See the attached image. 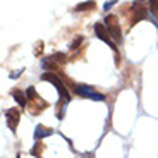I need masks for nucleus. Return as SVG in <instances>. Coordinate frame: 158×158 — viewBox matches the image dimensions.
Returning a JSON list of instances; mask_svg holds the SVG:
<instances>
[{
    "mask_svg": "<svg viewBox=\"0 0 158 158\" xmlns=\"http://www.w3.org/2000/svg\"><path fill=\"white\" fill-rule=\"evenodd\" d=\"M41 150H43V144L41 143H36V146L31 150V155H35L36 158H43L41 156Z\"/></svg>",
    "mask_w": 158,
    "mask_h": 158,
    "instance_id": "nucleus-12",
    "label": "nucleus"
},
{
    "mask_svg": "<svg viewBox=\"0 0 158 158\" xmlns=\"http://www.w3.org/2000/svg\"><path fill=\"white\" fill-rule=\"evenodd\" d=\"M150 9L155 16L158 17V0H150Z\"/></svg>",
    "mask_w": 158,
    "mask_h": 158,
    "instance_id": "nucleus-13",
    "label": "nucleus"
},
{
    "mask_svg": "<svg viewBox=\"0 0 158 158\" xmlns=\"http://www.w3.org/2000/svg\"><path fill=\"white\" fill-rule=\"evenodd\" d=\"M131 10H132L131 26H134L136 23H139V21H143L144 17H146V5L143 4L141 0H136V2H132V7H131Z\"/></svg>",
    "mask_w": 158,
    "mask_h": 158,
    "instance_id": "nucleus-5",
    "label": "nucleus"
},
{
    "mask_svg": "<svg viewBox=\"0 0 158 158\" xmlns=\"http://www.w3.org/2000/svg\"><path fill=\"white\" fill-rule=\"evenodd\" d=\"M41 79L43 81H48V83H52L53 86L57 88V91H59V96L64 100V102L67 103V102H71V95H69V91H67V88H65V84L60 81V77L55 74V72H45L43 76H41Z\"/></svg>",
    "mask_w": 158,
    "mask_h": 158,
    "instance_id": "nucleus-2",
    "label": "nucleus"
},
{
    "mask_svg": "<svg viewBox=\"0 0 158 158\" xmlns=\"http://www.w3.org/2000/svg\"><path fill=\"white\" fill-rule=\"evenodd\" d=\"M65 64V55L64 53H53V55L47 57L43 62V67L48 69V71H57L60 65Z\"/></svg>",
    "mask_w": 158,
    "mask_h": 158,
    "instance_id": "nucleus-6",
    "label": "nucleus"
},
{
    "mask_svg": "<svg viewBox=\"0 0 158 158\" xmlns=\"http://www.w3.org/2000/svg\"><path fill=\"white\" fill-rule=\"evenodd\" d=\"M17 158H19V156H17Z\"/></svg>",
    "mask_w": 158,
    "mask_h": 158,
    "instance_id": "nucleus-16",
    "label": "nucleus"
},
{
    "mask_svg": "<svg viewBox=\"0 0 158 158\" xmlns=\"http://www.w3.org/2000/svg\"><path fill=\"white\" fill-rule=\"evenodd\" d=\"M105 26H107L110 36L115 40V41H120L122 40V29H120V24H118V19L114 16V14H108L105 17Z\"/></svg>",
    "mask_w": 158,
    "mask_h": 158,
    "instance_id": "nucleus-4",
    "label": "nucleus"
},
{
    "mask_svg": "<svg viewBox=\"0 0 158 158\" xmlns=\"http://www.w3.org/2000/svg\"><path fill=\"white\" fill-rule=\"evenodd\" d=\"M26 96H28V100L31 102V103H29V114L36 115V114L43 112L45 108L48 107V103L43 102V100L38 96V93H36V88L29 86L28 89H26Z\"/></svg>",
    "mask_w": 158,
    "mask_h": 158,
    "instance_id": "nucleus-1",
    "label": "nucleus"
},
{
    "mask_svg": "<svg viewBox=\"0 0 158 158\" xmlns=\"http://www.w3.org/2000/svg\"><path fill=\"white\" fill-rule=\"evenodd\" d=\"M115 4H117L115 0H108L107 4L103 5V9H105V10H110V9H112V5H115Z\"/></svg>",
    "mask_w": 158,
    "mask_h": 158,
    "instance_id": "nucleus-14",
    "label": "nucleus"
},
{
    "mask_svg": "<svg viewBox=\"0 0 158 158\" xmlns=\"http://www.w3.org/2000/svg\"><path fill=\"white\" fill-rule=\"evenodd\" d=\"M95 35L98 36L102 41H105V43L108 45V47H112L115 50V43H114V40H112V36H110V33H108V29H107V26H103L102 23H96L95 24Z\"/></svg>",
    "mask_w": 158,
    "mask_h": 158,
    "instance_id": "nucleus-7",
    "label": "nucleus"
},
{
    "mask_svg": "<svg viewBox=\"0 0 158 158\" xmlns=\"http://www.w3.org/2000/svg\"><path fill=\"white\" fill-rule=\"evenodd\" d=\"M5 117H7V126L10 127L12 132H16L17 129V124H19V118H21V112L19 108H9V110H5Z\"/></svg>",
    "mask_w": 158,
    "mask_h": 158,
    "instance_id": "nucleus-8",
    "label": "nucleus"
},
{
    "mask_svg": "<svg viewBox=\"0 0 158 158\" xmlns=\"http://www.w3.org/2000/svg\"><path fill=\"white\" fill-rule=\"evenodd\" d=\"M12 96H14V100H16V102L19 103V107H24V105H28V96L24 95L23 91L14 89V91H12Z\"/></svg>",
    "mask_w": 158,
    "mask_h": 158,
    "instance_id": "nucleus-9",
    "label": "nucleus"
},
{
    "mask_svg": "<svg viewBox=\"0 0 158 158\" xmlns=\"http://www.w3.org/2000/svg\"><path fill=\"white\" fill-rule=\"evenodd\" d=\"M72 89H74L76 95L83 96V98H91V100H95V102H103V100H105V96H103L102 93H96V91L93 89L91 86H84V84H74V86H72Z\"/></svg>",
    "mask_w": 158,
    "mask_h": 158,
    "instance_id": "nucleus-3",
    "label": "nucleus"
},
{
    "mask_svg": "<svg viewBox=\"0 0 158 158\" xmlns=\"http://www.w3.org/2000/svg\"><path fill=\"white\" fill-rule=\"evenodd\" d=\"M81 43H83V38H77V40H76V41H74V43L71 45V50H76V48H77L79 45H81Z\"/></svg>",
    "mask_w": 158,
    "mask_h": 158,
    "instance_id": "nucleus-15",
    "label": "nucleus"
},
{
    "mask_svg": "<svg viewBox=\"0 0 158 158\" xmlns=\"http://www.w3.org/2000/svg\"><path fill=\"white\" fill-rule=\"evenodd\" d=\"M96 5H95V2H83V4H77L74 7V10L76 12H83V10H93V9H95Z\"/></svg>",
    "mask_w": 158,
    "mask_h": 158,
    "instance_id": "nucleus-11",
    "label": "nucleus"
},
{
    "mask_svg": "<svg viewBox=\"0 0 158 158\" xmlns=\"http://www.w3.org/2000/svg\"><path fill=\"white\" fill-rule=\"evenodd\" d=\"M53 131L52 129H48V127H45V126H36V131H35V138L36 139H41V138H45V136H50Z\"/></svg>",
    "mask_w": 158,
    "mask_h": 158,
    "instance_id": "nucleus-10",
    "label": "nucleus"
}]
</instances>
